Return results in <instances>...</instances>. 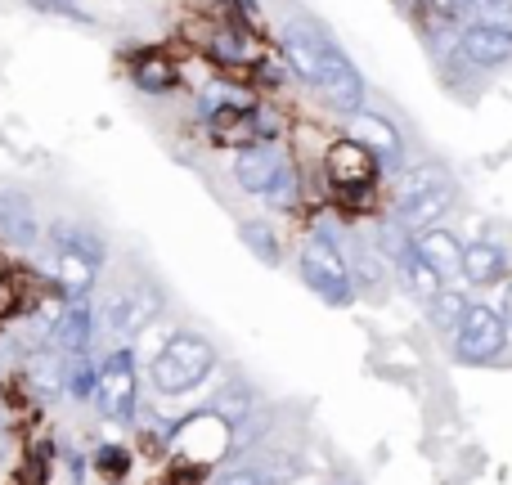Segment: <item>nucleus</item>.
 I'll use <instances>...</instances> for the list:
<instances>
[{"mask_svg": "<svg viewBox=\"0 0 512 485\" xmlns=\"http://www.w3.org/2000/svg\"><path fill=\"white\" fill-rule=\"evenodd\" d=\"M504 319L512 324V283H508V292H504Z\"/></svg>", "mask_w": 512, "mask_h": 485, "instance_id": "obj_30", "label": "nucleus"}, {"mask_svg": "<svg viewBox=\"0 0 512 485\" xmlns=\"http://www.w3.org/2000/svg\"><path fill=\"white\" fill-rule=\"evenodd\" d=\"M315 90L324 95V104L337 108V113H360L364 108V77H360V68L337 50V45H328L324 63H319Z\"/></svg>", "mask_w": 512, "mask_h": 485, "instance_id": "obj_7", "label": "nucleus"}, {"mask_svg": "<svg viewBox=\"0 0 512 485\" xmlns=\"http://www.w3.org/2000/svg\"><path fill=\"white\" fill-rule=\"evenodd\" d=\"M301 283H306L319 301H328V306H351L355 301L351 261H346L342 247L328 239V234H315V239L301 247Z\"/></svg>", "mask_w": 512, "mask_h": 485, "instance_id": "obj_3", "label": "nucleus"}, {"mask_svg": "<svg viewBox=\"0 0 512 485\" xmlns=\"http://www.w3.org/2000/svg\"><path fill=\"white\" fill-rule=\"evenodd\" d=\"M108 247L90 225H68L59 221L50 230V243L41 252V265L68 301H86V292L99 283V265H104Z\"/></svg>", "mask_w": 512, "mask_h": 485, "instance_id": "obj_1", "label": "nucleus"}, {"mask_svg": "<svg viewBox=\"0 0 512 485\" xmlns=\"http://www.w3.org/2000/svg\"><path fill=\"white\" fill-rule=\"evenodd\" d=\"M450 342H454V360H459V364H472V369L495 364L499 355H504V346H508L504 310L490 306V301H468L463 324H459V333H454Z\"/></svg>", "mask_w": 512, "mask_h": 485, "instance_id": "obj_4", "label": "nucleus"}, {"mask_svg": "<svg viewBox=\"0 0 512 485\" xmlns=\"http://www.w3.org/2000/svg\"><path fill=\"white\" fill-rule=\"evenodd\" d=\"M328 180L337 189H346V194H360V189H369L378 180V158L369 149H360L355 140H342L328 149Z\"/></svg>", "mask_w": 512, "mask_h": 485, "instance_id": "obj_9", "label": "nucleus"}, {"mask_svg": "<svg viewBox=\"0 0 512 485\" xmlns=\"http://www.w3.org/2000/svg\"><path fill=\"white\" fill-rule=\"evenodd\" d=\"M414 247H418V256H423L427 265H432L436 274H441L445 283L450 279H463V243L454 239L450 230H423V234H414Z\"/></svg>", "mask_w": 512, "mask_h": 485, "instance_id": "obj_15", "label": "nucleus"}, {"mask_svg": "<svg viewBox=\"0 0 512 485\" xmlns=\"http://www.w3.org/2000/svg\"><path fill=\"white\" fill-rule=\"evenodd\" d=\"M243 243H248L265 265L279 261V247H274V234H270V225H265V221H248V225H243Z\"/></svg>", "mask_w": 512, "mask_h": 485, "instance_id": "obj_25", "label": "nucleus"}, {"mask_svg": "<svg viewBox=\"0 0 512 485\" xmlns=\"http://www.w3.org/2000/svg\"><path fill=\"white\" fill-rule=\"evenodd\" d=\"M216 369V346L203 333H176L158 355H153L149 382L162 396H189L194 387H203Z\"/></svg>", "mask_w": 512, "mask_h": 485, "instance_id": "obj_2", "label": "nucleus"}, {"mask_svg": "<svg viewBox=\"0 0 512 485\" xmlns=\"http://www.w3.org/2000/svg\"><path fill=\"white\" fill-rule=\"evenodd\" d=\"M450 203H454V185L418 194V198H409V203H396V225L414 239V234H423V230H436V225L445 221V212H450Z\"/></svg>", "mask_w": 512, "mask_h": 485, "instance_id": "obj_14", "label": "nucleus"}, {"mask_svg": "<svg viewBox=\"0 0 512 485\" xmlns=\"http://www.w3.org/2000/svg\"><path fill=\"white\" fill-rule=\"evenodd\" d=\"M450 171L441 167V162H418V167H409L405 176H400V189H396V203H409V198L418 194H432V189H450Z\"/></svg>", "mask_w": 512, "mask_h": 485, "instance_id": "obj_19", "label": "nucleus"}, {"mask_svg": "<svg viewBox=\"0 0 512 485\" xmlns=\"http://www.w3.org/2000/svg\"><path fill=\"white\" fill-rule=\"evenodd\" d=\"M27 387L41 400H59L68 391V355H59L54 346L50 351H36L27 360Z\"/></svg>", "mask_w": 512, "mask_h": 485, "instance_id": "obj_18", "label": "nucleus"}, {"mask_svg": "<svg viewBox=\"0 0 512 485\" xmlns=\"http://www.w3.org/2000/svg\"><path fill=\"white\" fill-rule=\"evenodd\" d=\"M427 5H432V14H436V18L454 23V18L472 14V9H477V0H427Z\"/></svg>", "mask_w": 512, "mask_h": 485, "instance_id": "obj_29", "label": "nucleus"}, {"mask_svg": "<svg viewBox=\"0 0 512 485\" xmlns=\"http://www.w3.org/2000/svg\"><path fill=\"white\" fill-rule=\"evenodd\" d=\"M212 485H283V472L270 463H239V468H225Z\"/></svg>", "mask_w": 512, "mask_h": 485, "instance_id": "obj_22", "label": "nucleus"}, {"mask_svg": "<svg viewBox=\"0 0 512 485\" xmlns=\"http://www.w3.org/2000/svg\"><path fill=\"white\" fill-rule=\"evenodd\" d=\"M0 234L18 247H36L41 243V216H36L32 198L14 194V189H0Z\"/></svg>", "mask_w": 512, "mask_h": 485, "instance_id": "obj_13", "label": "nucleus"}, {"mask_svg": "<svg viewBox=\"0 0 512 485\" xmlns=\"http://www.w3.org/2000/svg\"><path fill=\"white\" fill-rule=\"evenodd\" d=\"M477 23L481 27H504V32H512V0H477Z\"/></svg>", "mask_w": 512, "mask_h": 485, "instance_id": "obj_27", "label": "nucleus"}, {"mask_svg": "<svg viewBox=\"0 0 512 485\" xmlns=\"http://www.w3.org/2000/svg\"><path fill=\"white\" fill-rule=\"evenodd\" d=\"M391 265H396L400 283H405V288H409V297H414V301H423V306H432V301L445 292V279L432 270V265L423 261V256H418L414 239H409V247H405V252H400Z\"/></svg>", "mask_w": 512, "mask_h": 485, "instance_id": "obj_17", "label": "nucleus"}, {"mask_svg": "<svg viewBox=\"0 0 512 485\" xmlns=\"http://www.w3.org/2000/svg\"><path fill=\"white\" fill-rule=\"evenodd\" d=\"M135 391H140V378H135V355L126 346H117L104 364H99V387L95 400L113 423H131L135 418Z\"/></svg>", "mask_w": 512, "mask_h": 485, "instance_id": "obj_6", "label": "nucleus"}, {"mask_svg": "<svg viewBox=\"0 0 512 485\" xmlns=\"http://www.w3.org/2000/svg\"><path fill=\"white\" fill-rule=\"evenodd\" d=\"M0 450H5V441H0Z\"/></svg>", "mask_w": 512, "mask_h": 485, "instance_id": "obj_31", "label": "nucleus"}, {"mask_svg": "<svg viewBox=\"0 0 512 485\" xmlns=\"http://www.w3.org/2000/svg\"><path fill=\"white\" fill-rule=\"evenodd\" d=\"M212 409H216L221 418H230V423H239L243 414H252V391L243 387V382H234V387H225L221 396L212 400Z\"/></svg>", "mask_w": 512, "mask_h": 485, "instance_id": "obj_24", "label": "nucleus"}, {"mask_svg": "<svg viewBox=\"0 0 512 485\" xmlns=\"http://www.w3.org/2000/svg\"><path fill=\"white\" fill-rule=\"evenodd\" d=\"M351 140L360 144V149H369L373 158H378V167H396V162L405 158V140H400L396 122H387L382 113H369V108L351 113Z\"/></svg>", "mask_w": 512, "mask_h": 485, "instance_id": "obj_8", "label": "nucleus"}, {"mask_svg": "<svg viewBox=\"0 0 512 485\" xmlns=\"http://www.w3.org/2000/svg\"><path fill=\"white\" fill-rule=\"evenodd\" d=\"M158 310H162L158 288H149L144 279H126L104 297V306L95 310V319L113 337H135V333H144V328L158 319Z\"/></svg>", "mask_w": 512, "mask_h": 485, "instance_id": "obj_5", "label": "nucleus"}, {"mask_svg": "<svg viewBox=\"0 0 512 485\" xmlns=\"http://www.w3.org/2000/svg\"><path fill=\"white\" fill-rule=\"evenodd\" d=\"M95 387H99V369L86 360V355H68V391L77 400H86V396H95Z\"/></svg>", "mask_w": 512, "mask_h": 485, "instance_id": "obj_23", "label": "nucleus"}, {"mask_svg": "<svg viewBox=\"0 0 512 485\" xmlns=\"http://www.w3.org/2000/svg\"><path fill=\"white\" fill-rule=\"evenodd\" d=\"M176 68H171L162 54H144L140 63H135V86L144 90V95H167V90H176Z\"/></svg>", "mask_w": 512, "mask_h": 485, "instance_id": "obj_20", "label": "nucleus"}, {"mask_svg": "<svg viewBox=\"0 0 512 485\" xmlns=\"http://www.w3.org/2000/svg\"><path fill=\"white\" fill-rule=\"evenodd\" d=\"M459 59L472 63V68L490 72V68H504V63H512V32H504V27H463L459 36Z\"/></svg>", "mask_w": 512, "mask_h": 485, "instance_id": "obj_10", "label": "nucleus"}, {"mask_svg": "<svg viewBox=\"0 0 512 485\" xmlns=\"http://www.w3.org/2000/svg\"><path fill=\"white\" fill-rule=\"evenodd\" d=\"M265 203H270V207H292V203H297V171H292V162L279 171V176H274V185L265 189Z\"/></svg>", "mask_w": 512, "mask_h": 485, "instance_id": "obj_26", "label": "nucleus"}, {"mask_svg": "<svg viewBox=\"0 0 512 485\" xmlns=\"http://www.w3.org/2000/svg\"><path fill=\"white\" fill-rule=\"evenodd\" d=\"M288 167V158H283L279 149H270V144H248V149L234 158V180L243 185V194H256L265 198V189L274 185V176Z\"/></svg>", "mask_w": 512, "mask_h": 485, "instance_id": "obj_12", "label": "nucleus"}, {"mask_svg": "<svg viewBox=\"0 0 512 485\" xmlns=\"http://www.w3.org/2000/svg\"><path fill=\"white\" fill-rule=\"evenodd\" d=\"M382 252H373V247L360 243V252H355V283H382Z\"/></svg>", "mask_w": 512, "mask_h": 485, "instance_id": "obj_28", "label": "nucleus"}, {"mask_svg": "<svg viewBox=\"0 0 512 485\" xmlns=\"http://www.w3.org/2000/svg\"><path fill=\"white\" fill-rule=\"evenodd\" d=\"M463 310H468V297H463V292H454V288H445L441 297L427 306V319H432L436 333L454 337V333H459V324H463Z\"/></svg>", "mask_w": 512, "mask_h": 485, "instance_id": "obj_21", "label": "nucleus"}, {"mask_svg": "<svg viewBox=\"0 0 512 485\" xmlns=\"http://www.w3.org/2000/svg\"><path fill=\"white\" fill-rule=\"evenodd\" d=\"M95 310L86 306V301H68V306L59 310V319H54L50 328V346L59 355H86L90 342H95Z\"/></svg>", "mask_w": 512, "mask_h": 485, "instance_id": "obj_11", "label": "nucleus"}, {"mask_svg": "<svg viewBox=\"0 0 512 485\" xmlns=\"http://www.w3.org/2000/svg\"><path fill=\"white\" fill-rule=\"evenodd\" d=\"M508 252L504 247H495V243H472V247H463V283L468 288H495L499 279H508Z\"/></svg>", "mask_w": 512, "mask_h": 485, "instance_id": "obj_16", "label": "nucleus"}]
</instances>
